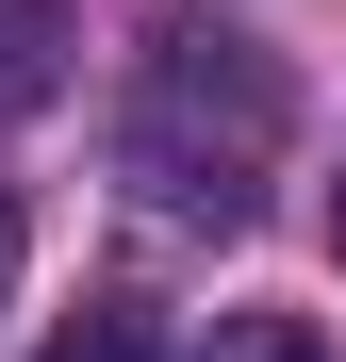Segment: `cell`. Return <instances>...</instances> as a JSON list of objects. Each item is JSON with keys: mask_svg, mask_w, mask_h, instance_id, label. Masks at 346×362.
Listing matches in <instances>:
<instances>
[{"mask_svg": "<svg viewBox=\"0 0 346 362\" xmlns=\"http://www.w3.org/2000/svg\"><path fill=\"white\" fill-rule=\"evenodd\" d=\"M280 132H297V83L264 66V33L165 17L149 66H132V99H115V181H132L149 214H182V230H248Z\"/></svg>", "mask_w": 346, "mask_h": 362, "instance_id": "1", "label": "cell"}, {"mask_svg": "<svg viewBox=\"0 0 346 362\" xmlns=\"http://www.w3.org/2000/svg\"><path fill=\"white\" fill-rule=\"evenodd\" d=\"M67 99V0H0V115Z\"/></svg>", "mask_w": 346, "mask_h": 362, "instance_id": "2", "label": "cell"}, {"mask_svg": "<svg viewBox=\"0 0 346 362\" xmlns=\"http://www.w3.org/2000/svg\"><path fill=\"white\" fill-rule=\"evenodd\" d=\"M198 362H330V346H313V313H214Z\"/></svg>", "mask_w": 346, "mask_h": 362, "instance_id": "3", "label": "cell"}, {"mask_svg": "<svg viewBox=\"0 0 346 362\" xmlns=\"http://www.w3.org/2000/svg\"><path fill=\"white\" fill-rule=\"evenodd\" d=\"M50 362H165V346H149V313H83V329L50 346Z\"/></svg>", "mask_w": 346, "mask_h": 362, "instance_id": "4", "label": "cell"}, {"mask_svg": "<svg viewBox=\"0 0 346 362\" xmlns=\"http://www.w3.org/2000/svg\"><path fill=\"white\" fill-rule=\"evenodd\" d=\"M17 264H33V214H17V181H0V296H17Z\"/></svg>", "mask_w": 346, "mask_h": 362, "instance_id": "5", "label": "cell"}, {"mask_svg": "<svg viewBox=\"0 0 346 362\" xmlns=\"http://www.w3.org/2000/svg\"><path fill=\"white\" fill-rule=\"evenodd\" d=\"M330 247H346V181H330Z\"/></svg>", "mask_w": 346, "mask_h": 362, "instance_id": "6", "label": "cell"}]
</instances>
